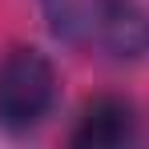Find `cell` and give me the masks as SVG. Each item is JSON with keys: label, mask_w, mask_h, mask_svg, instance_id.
<instances>
[{"label": "cell", "mask_w": 149, "mask_h": 149, "mask_svg": "<svg viewBox=\"0 0 149 149\" xmlns=\"http://www.w3.org/2000/svg\"><path fill=\"white\" fill-rule=\"evenodd\" d=\"M52 36L113 61H141L149 52V12L137 0H40Z\"/></svg>", "instance_id": "obj_1"}, {"label": "cell", "mask_w": 149, "mask_h": 149, "mask_svg": "<svg viewBox=\"0 0 149 149\" xmlns=\"http://www.w3.org/2000/svg\"><path fill=\"white\" fill-rule=\"evenodd\" d=\"M56 69L36 49H8L0 56V129L24 137L56 105Z\"/></svg>", "instance_id": "obj_2"}, {"label": "cell", "mask_w": 149, "mask_h": 149, "mask_svg": "<svg viewBox=\"0 0 149 149\" xmlns=\"http://www.w3.org/2000/svg\"><path fill=\"white\" fill-rule=\"evenodd\" d=\"M137 129V117H133V105L125 97H113V93H101V97L85 101L81 117H77L73 133H69V145L77 149H109V145H125Z\"/></svg>", "instance_id": "obj_3"}]
</instances>
